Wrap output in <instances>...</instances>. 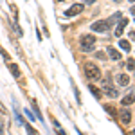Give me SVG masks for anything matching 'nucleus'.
Instances as JSON below:
<instances>
[{
	"label": "nucleus",
	"instance_id": "f257e3e1",
	"mask_svg": "<svg viewBox=\"0 0 135 135\" xmlns=\"http://www.w3.org/2000/svg\"><path fill=\"white\" fill-rule=\"evenodd\" d=\"M85 74H86V78H88L90 81H99V79H101V70H99V67L94 65V63L85 65Z\"/></svg>",
	"mask_w": 135,
	"mask_h": 135
},
{
	"label": "nucleus",
	"instance_id": "f03ea898",
	"mask_svg": "<svg viewBox=\"0 0 135 135\" xmlns=\"http://www.w3.org/2000/svg\"><path fill=\"white\" fill-rule=\"evenodd\" d=\"M79 45H81L83 51H90L94 45H95V38H94L92 34H85V36H81V40H79Z\"/></svg>",
	"mask_w": 135,
	"mask_h": 135
},
{
	"label": "nucleus",
	"instance_id": "7ed1b4c3",
	"mask_svg": "<svg viewBox=\"0 0 135 135\" xmlns=\"http://www.w3.org/2000/svg\"><path fill=\"white\" fill-rule=\"evenodd\" d=\"M108 29H110V25H108L106 20H99V22H95V23H92V31L94 32H106Z\"/></svg>",
	"mask_w": 135,
	"mask_h": 135
},
{
	"label": "nucleus",
	"instance_id": "20e7f679",
	"mask_svg": "<svg viewBox=\"0 0 135 135\" xmlns=\"http://www.w3.org/2000/svg\"><path fill=\"white\" fill-rule=\"evenodd\" d=\"M81 11H83V4H74L72 7H69V9L65 11V16H69V18H70V16H76V15H79Z\"/></svg>",
	"mask_w": 135,
	"mask_h": 135
},
{
	"label": "nucleus",
	"instance_id": "39448f33",
	"mask_svg": "<svg viewBox=\"0 0 135 135\" xmlns=\"http://www.w3.org/2000/svg\"><path fill=\"white\" fill-rule=\"evenodd\" d=\"M119 117H121V121H123V124H130V121H132V110H121L119 112Z\"/></svg>",
	"mask_w": 135,
	"mask_h": 135
},
{
	"label": "nucleus",
	"instance_id": "423d86ee",
	"mask_svg": "<svg viewBox=\"0 0 135 135\" xmlns=\"http://www.w3.org/2000/svg\"><path fill=\"white\" fill-rule=\"evenodd\" d=\"M103 94H106L108 97H119V92L115 90L114 86H110V85H104L103 86V90H101Z\"/></svg>",
	"mask_w": 135,
	"mask_h": 135
},
{
	"label": "nucleus",
	"instance_id": "0eeeda50",
	"mask_svg": "<svg viewBox=\"0 0 135 135\" xmlns=\"http://www.w3.org/2000/svg\"><path fill=\"white\" fill-rule=\"evenodd\" d=\"M133 103H135V92L126 94L124 97L121 99V104H123V106H128V104H133Z\"/></svg>",
	"mask_w": 135,
	"mask_h": 135
},
{
	"label": "nucleus",
	"instance_id": "6e6552de",
	"mask_svg": "<svg viewBox=\"0 0 135 135\" xmlns=\"http://www.w3.org/2000/svg\"><path fill=\"white\" fill-rule=\"evenodd\" d=\"M126 23H128L126 18H121V22L117 23V27H115V36H117V38H121V34H123V31H124Z\"/></svg>",
	"mask_w": 135,
	"mask_h": 135
},
{
	"label": "nucleus",
	"instance_id": "1a4fd4ad",
	"mask_svg": "<svg viewBox=\"0 0 135 135\" xmlns=\"http://www.w3.org/2000/svg\"><path fill=\"white\" fill-rule=\"evenodd\" d=\"M106 52H108V56H110L112 60H115V61H119V60H121V52L117 51L115 47H108V49H106Z\"/></svg>",
	"mask_w": 135,
	"mask_h": 135
},
{
	"label": "nucleus",
	"instance_id": "9d476101",
	"mask_svg": "<svg viewBox=\"0 0 135 135\" xmlns=\"http://www.w3.org/2000/svg\"><path fill=\"white\" fill-rule=\"evenodd\" d=\"M117 81H119L121 86H126V85L130 83V78H128L126 74H119V76H117Z\"/></svg>",
	"mask_w": 135,
	"mask_h": 135
},
{
	"label": "nucleus",
	"instance_id": "9b49d317",
	"mask_svg": "<svg viewBox=\"0 0 135 135\" xmlns=\"http://www.w3.org/2000/svg\"><path fill=\"white\" fill-rule=\"evenodd\" d=\"M9 70H11V74H13L15 78H20V69H18L16 63H9Z\"/></svg>",
	"mask_w": 135,
	"mask_h": 135
},
{
	"label": "nucleus",
	"instance_id": "f8f14e48",
	"mask_svg": "<svg viewBox=\"0 0 135 135\" xmlns=\"http://www.w3.org/2000/svg\"><path fill=\"white\" fill-rule=\"evenodd\" d=\"M119 20H121V13H115V15H112L106 22H108V25H114V22H119Z\"/></svg>",
	"mask_w": 135,
	"mask_h": 135
},
{
	"label": "nucleus",
	"instance_id": "ddd939ff",
	"mask_svg": "<svg viewBox=\"0 0 135 135\" xmlns=\"http://www.w3.org/2000/svg\"><path fill=\"white\" fill-rule=\"evenodd\" d=\"M88 90H90V92H92L95 97H101V95H103V92H101L97 86H94V85H88Z\"/></svg>",
	"mask_w": 135,
	"mask_h": 135
},
{
	"label": "nucleus",
	"instance_id": "4468645a",
	"mask_svg": "<svg viewBox=\"0 0 135 135\" xmlns=\"http://www.w3.org/2000/svg\"><path fill=\"white\" fill-rule=\"evenodd\" d=\"M119 47H121L123 51L130 52V42H128V40H121V42H119Z\"/></svg>",
	"mask_w": 135,
	"mask_h": 135
},
{
	"label": "nucleus",
	"instance_id": "2eb2a0df",
	"mask_svg": "<svg viewBox=\"0 0 135 135\" xmlns=\"http://www.w3.org/2000/svg\"><path fill=\"white\" fill-rule=\"evenodd\" d=\"M22 124H23V126H25V128H27V132H29V135H38V132H36V130H34L32 126H29V124H27V123H25V121H23Z\"/></svg>",
	"mask_w": 135,
	"mask_h": 135
},
{
	"label": "nucleus",
	"instance_id": "dca6fc26",
	"mask_svg": "<svg viewBox=\"0 0 135 135\" xmlns=\"http://www.w3.org/2000/svg\"><path fill=\"white\" fill-rule=\"evenodd\" d=\"M126 69H128V70H135V60L130 58V60L126 61Z\"/></svg>",
	"mask_w": 135,
	"mask_h": 135
},
{
	"label": "nucleus",
	"instance_id": "f3484780",
	"mask_svg": "<svg viewBox=\"0 0 135 135\" xmlns=\"http://www.w3.org/2000/svg\"><path fill=\"white\" fill-rule=\"evenodd\" d=\"M32 106H34V112H36V115H38V119H40V121H43V115L40 114V110L36 108V101H32Z\"/></svg>",
	"mask_w": 135,
	"mask_h": 135
},
{
	"label": "nucleus",
	"instance_id": "a211bd4d",
	"mask_svg": "<svg viewBox=\"0 0 135 135\" xmlns=\"http://www.w3.org/2000/svg\"><path fill=\"white\" fill-rule=\"evenodd\" d=\"M104 108H106V112H108L110 115H115V108H114V106H110V104H108V106H104Z\"/></svg>",
	"mask_w": 135,
	"mask_h": 135
},
{
	"label": "nucleus",
	"instance_id": "6ab92c4d",
	"mask_svg": "<svg viewBox=\"0 0 135 135\" xmlns=\"http://www.w3.org/2000/svg\"><path fill=\"white\" fill-rule=\"evenodd\" d=\"M0 52H2V58H4V60H6V61H9V54H7V52L4 51V49H2V47H0Z\"/></svg>",
	"mask_w": 135,
	"mask_h": 135
},
{
	"label": "nucleus",
	"instance_id": "aec40b11",
	"mask_svg": "<svg viewBox=\"0 0 135 135\" xmlns=\"http://www.w3.org/2000/svg\"><path fill=\"white\" fill-rule=\"evenodd\" d=\"M25 115H27V117H29V119H31V121H34V115H32L31 112H29V110H25Z\"/></svg>",
	"mask_w": 135,
	"mask_h": 135
},
{
	"label": "nucleus",
	"instance_id": "412c9836",
	"mask_svg": "<svg viewBox=\"0 0 135 135\" xmlns=\"http://www.w3.org/2000/svg\"><path fill=\"white\" fill-rule=\"evenodd\" d=\"M130 40H133V42H135V31H130Z\"/></svg>",
	"mask_w": 135,
	"mask_h": 135
},
{
	"label": "nucleus",
	"instance_id": "4be33fe9",
	"mask_svg": "<svg viewBox=\"0 0 135 135\" xmlns=\"http://www.w3.org/2000/svg\"><path fill=\"white\" fill-rule=\"evenodd\" d=\"M130 11H132V15H133V16H135V4H133V6H132V9H130Z\"/></svg>",
	"mask_w": 135,
	"mask_h": 135
},
{
	"label": "nucleus",
	"instance_id": "5701e85b",
	"mask_svg": "<svg viewBox=\"0 0 135 135\" xmlns=\"http://www.w3.org/2000/svg\"><path fill=\"white\" fill-rule=\"evenodd\" d=\"M94 2H95V0H86V4H94Z\"/></svg>",
	"mask_w": 135,
	"mask_h": 135
},
{
	"label": "nucleus",
	"instance_id": "b1692460",
	"mask_svg": "<svg viewBox=\"0 0 135 135\" xmlns=\"http://www.w3.org/2000/svg\"><path fill=\"white\" fill-rule=\"evenodd\" d=\"M130 2H132V4H133V2H135V0H130Z\"/></svg>",
	"mask_w": 135,
	"mask_h": 135
},
{
	"label": "nucleus",
	"instance_id": "393cba45",
	"mask_svg": "<svg viewBox=\"0 0 135 135\" xmlns=\"http://www.w3.org/2000/svg\"><path fill=\"white\" fill-rule=\"evenodd\" d=\"M133 135H135V130H133Z\"/></svg>",
	"mask_w": 135,
	"mask_h": 135
},
{
	"label": "nucleus",
	"instance_id": "a878e982",
	"mask_svg": "<svg viewBox=\"0 0 135 135\" xmlns=\"http://www.w3.org/2000/svg\"><path fill=\"white\" fill-rule=\"evenodd\" d=\"M61 2H63V0H61Z\"/></svg>",
	"mask_w": 135,
	"mask_h": 135
}]
</instances>
